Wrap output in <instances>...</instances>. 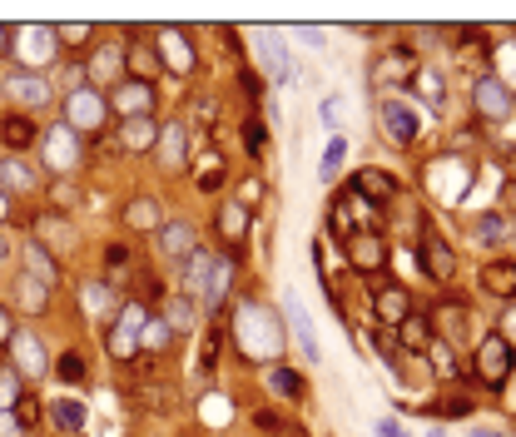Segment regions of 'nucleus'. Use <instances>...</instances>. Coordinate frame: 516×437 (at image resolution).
Wrapping results in <instances>:
<instances>
[{"instance_id": "f257e3e1", "label": "nucleus", "mask_w": 516, "mask_h": 437, "mask_svg": "<svg viewBox=\"0 0 516 437\" xmlns=\"http://www.w3.org/2000/svg\"><path fill=\"white\" fill-rule=\"evenodd\" d=\"M239 338H244L249 358H278L283 353V328H278V318L263 303H244L239 308Z\"/></svg>"}, {"instance_id": "f03ea898", "label": "nucleus", "mask_w": 516, "mask_h": 437, "mask_svg": "<svg viewBox=\"0 0 516 437\" xmlns=\"http://www.w3.org/2000/svg\"><path fill=\"white\" fill-rule=\"evenodd\" d=\"M516 368V343L507 333H487L482 343H477V353H472V373L487 383V388H502L507 378H512Z\"/></svg>"}, {"instance_id": "7ed1b4c3", "label": "nucleus", "mask_w": 516, "mask_h": 437, "mask_svg": "<svg viewBox=\"0 0 516 437\" xmlns=\"http://www.w3.org/2000/svg\"><path fill=\"white\" fill-rule=\"evenodd\" d=\"M472 105H477V115H482L487 125H502V120L516 115V100L502 75H482V80L472 85Z\"/></svg>"}, {"instance_id": "20e7f679", "label": "nucleus", "mask_w": 516, "mask_h": 437, "mask_svg": "<svg viewBox=\"0 0 516 437\" xmlns=\"http://www.w3.org/2000/svg\"><path fill=\"white\" fill-rule=\"evenodd\" d=\"M417 259H422V274L432 279V284H447V279H457V249L437 234V229H427L422 234V244H417Z\"/></svg>"}, {"instance_id": "39448f33", "label": "nucleus", "mask_w": 516, "mask_h": 437, "mask_svg": "<svg viewBox=\"0 0 516 437\" xmlns=\"http://www.w3.org/2000/svg\"><path fill=\"white\" fill-rule=\"evenodd\" d=\"M65 125L75 130V135H85V130H100L105 120H110V100L100 95V90H75L70 100H65Z\"/></svg>"}, {"instance_id": "423d86ee", "label": "nucleus", "mask_w": 516, "mask_h": 437, "mask_svg": "<svg viewBox=\"0 0 516 437\" xmlns=\"http://www.w3.org/2000/svg\"><path fill=\"white\" fill-rule=\"evenodd\" d=\"M144 323H149V308H144V303H125V308H120L115 333H110V353H115L120 363L134 358V348H139V338H144Z\"/></svg>"}, {"instance_id": "0eeeda50", "label": "nucleus", "mask_w": 516, "mask_h": 437, "mask_svg": "<svg viewBox=\"0 0 516 437\" xmlns=\"http://www.w3.org/2000/svg\"><path fill=\"white\" fill-rule=\"evenodd\" d=\"M40 145H45V164H50L55 174H70V169L80 164V135H75L70 125H50Z\"/></svg>"}, {"instance_id": "6e6552de", "label": "nucleus", "mask_w": 516, "mask_h": 437, "mask_svg": "<svg viewBox=\"0 0 516 437\" xmlns=\"http://www.w3.org/2000/svg\"><path fill=\"white\" fill-rule=\"evenodd\" d=\"M343 254H348V264H353L358 274H378V269L387 264V244H383V234H378V229L343 239Z\"/></svg>"}, {"instance_id": "1a4fd4ad", "label": "nucleus", "mask_w": 516, "mask_h": 437, "mask_svg": "<svg viewBox=\"0 0 516 437\" xmlns=\"http://www.w3.org/2000/svg\"><path fill=\"white\" fill-rule=\"evenodd\" d=\"M378 125L387 130V140H397V145H412L422 135V115L412 105H402V100H387L378 110Z\"/></svg>"}, {"instance_id": "9d476101", "label": "nucleus", "mask_w": 516, "mask_h": 437, "mask_svg": "<svg viewBox=\"0 0 516 437\" xmlns=\"http://www.w3.org/2000/svg\"><path fill=\"white\" fill-rule=\"evenodd\" d=\"M373 313H378L383 328H402L412 318V293L402 289V284H378L373 289Z\"/></svg>"}, {"instance_id": "9b49d317", "label": "nucleus", "mask_w": 516, "mask_h": 437, "mask_svg": "<svg viewBox=\"0 0 516 437\" xmlns=\"http://www.w3.org/2000/svg\"><path fill=\"white\" fill-rule=\"evenodd\" d=\"M249 35H254V50H258V60H263V70H268L273 80H288L293 70H288V45H283V35H278L273 25H258Z\"/></svg>"}, {"instance_id": "f8f14e48", "label": "nucleus", "mask_w": 516, "mask_h": 437, "mask_svg": "<svg viewBox=\"0 0 516 437\" xmlns=\"http://www.w3.org/2000/svg\"><path fill=\"white\" fill-rule=\"evenodd\" d=\"M328 224H333V234H338V239H353V234L378 229V224L358 209V194H338V199H333V209H328Z\"/></svg>"}, {"instance_id": "ddd939ff", "label": "nucleus", "mask_w": 516, "mask_h": 437, "mask_svg": "<svg viewBox=\"0 0 516 437\" xmlns=\"http://www.w3.org/2000/svg\"><path fill=\"white\" fill-rule=\"evenodd\" d=\"M407 80H417V55L407 45L383 50L378 65H373V85H407Z\"/></svg>"}, {"instance_id": "4468645a", "label": "nucleus", "mask_w": 516, "mask_h": 437, "mask_svg": "<svg viewBox=\"0 0 516 437\" xmlns=\"http://www.w3.org/2000/svg\"><path fill=\"white\" fill-rule=\"evenodd\" d=\"M427 184H432V194H437L442 204H457L462 189H467V169H457V154H452V159H437V164L427 169Z\"/></svg>"}, {"instance_id": "2eb2a0df", "label": "nucleus", "mask_w": 516, "mask_h": 437, "mask_svg": "<svg viewBox=\"0 0 516 437\" xmlns=\"http://www.w3.org/2000/svg\"><path fill=\"white\" fill-rule=\"evenodd\" d=\"M5 90H10V100H15V105H25V110H45V105H50V95H55V90H50V80H40L35 70L10 75V85H5Z\"/></svg>"}, {"instance_id": "dca6fc26", "label": "nucleus", "mask_w": 516, "mask_h": 437, "mask_svg": "<svg viewBox=\"0 0 516 437\" xmlns=\"http://www.w3.org/2000/svg\"><path fill=\"white\" fill-rule=\"evenodd\" d=\"M35 234H40L35 244H40L45 254H50V249H55V254H70V249H75V224H70L65 214H40V219H35Z\"/></svg>"}, {"instance_id": "f3484780", "label": "nucleus", "mask_w": 516, "mask_h": 437, "mask_svg": "<svg viewBox=\"0 0 516 437\" xmlns=\"http://www.w3.org/2000/svg\"><path fill=\"white\" fill-rule=\"evenodd\" d=\"M288 328H293V338H298V353L308 358V363H318L323 353H318V333H313V318H308V308L298 303V293H288Z\"/></svg>"}, {"instance_id": "a211bd4d", "label": "nucleus", "mask_w": 516, "mask_h": 437, "mask_svg": "<svg viewBox=\"0 0 516 437\" xmlns=\"http://www.w3.org/2000/svg\"><path fill=\"white\" fill-rule=\"evenodd\" d=\"M10 353H15V373H25V378H35V373L50 368V363H45V348H40L35 333H15V338H10Z\"/></svg>"}, {"instance_id": "6ab92c4d", "label": "nucleus", "mask_w": 516, "mask_h": 437, "mask_svg": "<svg viewBox=\"0 0 516 437\" xmlns=\"http://www.w3.org/2000/svg\"><path fill=\"white\" fill-rule=\"evenodd\" d=\"M159 164L164 169H184L189 164V135H184V125H164L159 130Z\"/></svg>"}, {"instance_id": "aec40b11", "label": "nucleus", "mask_w": 516, "mask_h": 437, "mask_svg": "<svg viewBox=\"0 0 516 437\" xmlns=\"http://www.w3.org/2000/svg\"><path fill=\"white\" fill-rule=\"evenodd\" d=\"M353 189H358V199H363V204H387V199L397 194V179L383 174V169H363V174L353 179Z\"/></svg>"}, {"instance_id": "412c9836", "label": "nucleus", "mask_w": 516, "mask_h": 437, "mask_svg": "<svg viewBox=\"0 0 516 437\" xmlns=\"http://www.w3.org/2000/svg\"><path fill=\"white\" fill-rule=\"evenodd\" d=\"M115 110H120L125 120H134V115H149V110H154V90H149L144 80H129V85H120V90H115Z\"/></svg>"}, {"instance_id": "4be33fe9", "label": "nucleus", "mask_w": 516, "mask_h": 437, "mask_svg": "<svg viewBox=\"0 0 516 437\" xmlns=\"http://www.w3.org/2000/svg\"><path fill=\"white\" fill-rule=\"evenodd\" d=\"M482 289L492 298H516V259H492L482 269Z\"/></svg>"}, {"instance_id": "5701e85b", "label": "nucleus", "mask_w": 516, "mask_h": 437, "mask_svg": "<svg viewBox=\"0 0 516 437\" xmlns=\"http://www.w3.org/2000/svg\"><path fill=\"white\" fill-rule=\"evenodd\" d=\"M20 259H25V279H35V284H45V289H55V284H60V269H55V259H50L40 244H25V249H20Z\"/></svg>"}, {"instance_id": "b1692460", "label": "nucleus", "mask_w": 516, "mask_h": 437, "mask_svg": "<svg viewBox=\"0 0 516 437\" xmlns=\"http://www.w3.org/2000/svg\"><path fill=\"white\" fill-rule=\"evenodd\" d=\"M30 140H35V120H30V115H20V110H15V115H5V120H0V145L10 149V154H25Z\"/></svg>"}, {"instance_id": "393cba45", "label": "nucleus", "mask_w": 516, "mask_h": 437, "mask_svg": "<svg viewBox=\"0 0 516 437\" xmlns=\"http://www.w3.org/2000/svg\"><path fill=\"white\" fill-rule=\"evenodd\" d=\"M234 284V259H214L209 264V279H204V293H199V303L204 308H219L224 303V293Z\"/></svg>"}, {"instance_id": "a878e982", "label": "nucleus", "mask_w": 516, "mask_h": 437, "mask_svg": "<svg viewBox=\"0 0 516 437\" xmlns=\"http://www.w3.org/2000/svg\"><path fill=\"white\" fill-rule=\"evenodd\" d=\"M0 184L15 189V194H30V189L40 184V174H35L20 154H0Z\"/></svg>"}, {"instance_id": "bb28decb", "label": "nucleus", "mask_w": 516, "mask_h": 437, "mask_svg": "<svg viewBox=\"0 0 516 437\" xmlns=\"http://www.w3.org/2000/svg\"><path fill=\"white\" fill-rule=\"evenodd\" d=\"M159 249L169 254V259H189L194 254V229L179 219V224H159Z\"/></svg>"}, {"instance_id": "cd10ccee", "label": "nucleus", "mask_w": 516, "mask_h": 437, "mask_svg": "<svg viewBox=\"0 0 516 437\" xmlns=\"http://www.w3.org/2000/svg\"><path fill=\"white\" fill-rule=\"evenodd\" d=\"M85 313L90 318H120V298H115V289L110 284H85Z\"/></svg>"}, {"instance_id": "c85d7f7f", "label": "nucleus", "mask_w": 516, "mask_h": 437, "mask_svg": "<svg viewBox=\"0 0 516 437\" xmlns=\"http://www.w3.org/2000/svg\"><path fill=\"white\" fill-rule=\"evenodd\" d=\"M50 423H55V428H60V433H80V428H85V403H75V398H55V403H50Z\"/></svg>"}, {"instance_id": "c756f323", "label": "nucleus", "mask_w": 516, "mask_h": 437, "mask_svg": "<svg viewBox=\"0 0 516 437\" xmlns=\"http://www.w3.org/2000/svg\"><path fill=\"white\" fill-rule=\"evenodd\" d=\"M268 388H273L283 403H303V393H308L303 373H293V368H273V373H268Z\"/></svg>"}, {"instance_id": "7c9ffc66", "label": "nucleus", "mask_w": 516, "mask_h": 437, "mask_svg": "<svg viewBox=\"0 0 516 437\" xmlns=\"http://www.w3.org/2000/svg\"><path fill=\"white\" fill-rule=\"evenodd\" d=\"M120 135H125V145L139 149V154H144L149 145H159V125H154L149 115H134V120H125V130H120Z\"/></svg>"}, {"instance_id": "2f4dec72", "label": "nucleus", "mask_w": 516, "mask_h": 437, "mask_svg": "<svg viewBox=\"0 0 516 437\" xmlns=\"http://www.w3.org/2000/svg\"><path fill=\"white\" fill-rule=\"evenodd\" d=\"M219 224H224V239L239 249V244H244V234H249V209L234 199V204H224V209H219Z\"/></svg>"}, {"instance_id": "473e14b6", "label": "nucleus", "mask_w": 516, "mask_h": 437, "mask_svg": "<svg viewBox=\"0 0 516 437\" xmlns=\"http://www.w3.org/2000/svg\"><path fill=\"white\" fill-rule=\"evenodd\" d=\"M15 35H25V55H30V60H45V55L55 50V30H50V25H25V30H15Z\"/></svg>"}, {"instance_id": "72a5a7b5", "label": "nucleus", "mask_w": 516, "mask_h": 437, "mask_svg": "<svg viewBox=\"0 0 516 437\" xmlns=\"http://www.w3.org/2000/svg\"><path fill=\"white\" fill-rule=\"evenodd\" d=\"M159 45H164V60H169L179 75L194 65V55H189V45H184V35H179V30H159Z\"/></svg>"}, {"instance_id": "f704fd0d", "label": "nucleus", "mask_w": 516, "mask_h": 437, "mask_svg": "<svg viewBox=\"0 0 516 437\" xmlns=\"http://www.w3.org/2000/svg\"><path fill=\"white\" fill-rule=\"evenodd\" d=\"M209 264H214V254L194 249V254L184 259V289H189V293H204V279H209Z\"/></svg>"}, {"instance_id": "c9c22d12", "label": "nucleus", "mask_w": 516, "mask_h": 437, "mask_svg": "<svg viewBox=\"0 0 516 437\" xmlns=\"http://www.w3.org/2000/svg\"><path fill=\"white\" fill-rule=\"evenodd\" d=\"M120 70H125V50H120V45H105V50L90 60V75H95V80H115Z\"/></svg>"}, {"instance_id": "e433bc0d", "label": "nucleus", "mask_w": 516, "mask_h": 437, "mask_svg": "<svg viewBox=\"0 0 516 437\" xmlns=\"http://www.w3.org/2000/svg\"><path fill=\"white\" fill-rule=\"evenodd\" d=\"M477 239L482 244H507L512 239V219L507 214H482L477 219Z\"/></svg>"}, {"instance_id": "4c0bfd02", "label": "nucleus", "mask_w": 516, "mask_h": 437, "mask_svg": "<svg viewBox=\"0 0 516 437\" xmlns=\"http://www.w3.org/2000/svg\"><path fill=\"white\" fill-rule=\"evenodd\" d=\"M15 298L25 303V313H45V303H50V289L20 274V279H15Z\"/></svg>"}, {"instance_id": "58836bf2", "label": "nucleus", "mask_w": 516, "mask_h": 437, "mask_svg": "<svg viewBox=\"0 0 516 437\" xmlns=\"http://www.w3.org/2000/svg\"><path fill=\"white\" fill-rule=\"evenodd\" d=\"M343 154H348L343 135H333V140H328V149H323V164H318V179H323V184H333V179H338V169H343Z\"/></svg>"}, {"instance_id": "ea45409f", "label": "nucleus", "mask_w": 516, "mask_h": 437, "mask_svg": "<svg viewBox=\"0 0 516 437\" xmlns=\"http://www.w3.org/2000/svg\"><path fill=\"white\" fill-rule=\"evenodd\" d=\"M164 323H169V333L179 328V333H189L199 318H194V298H169V313H164Z\"/></svg>"}, {"instance_id": "a19ab883", "label": "nucleus", "mask_w": 516, "mask_h": 437, "mask_svg": "<svg viewBox=\"0 0 516 437\" xmlns=\"http://www.w3.org/2000/svg\"><path fill=\"white\" fill-rule=\"evenodd\" d=\"M125 224L129 229H159V209H154V199H134L125 209Z\"/></svg>"}, {"instance_id": "79ce46f5", "label": "nucleus", "mask_w": 516, "mask_h": 437, "mask_svg": "<svg viewBox=\"0 0 516 437\" xmlns=\"http://www.w3.org/2000/svg\"><path fill=\"white\" fill-rule=\"evenodd\" d=\"M10 418H15V428H20V433H30V428L40 423V403H35L30 393H20V398H15V408H10Z\"/></svg>"}, {"instance_id": "37998d69", "label": "nucleus", "mask_w": 516, "mask_h": 437, "mask_svg": "<svg viewBox=\"0 0 516 437\" xmlns=\"http://www.w3.org/2000/svg\"><path fill=\"white\" fill-rule=\"evenodd\" d=\"M125 65L139 75V80H144V85H149V75H159V55H154V50H139V45L125 55Z\"/></svg>"}, {"instance_id": "c03bdc74", "label": "nucleus", "mask_w": 516, "mask_h": 437, "mask_svg": "<svg viewBox=\"0 0 516 437\" xmlns=\"http://www.w3.org/2000/svg\"><path fill=\"white\" fill-rule=\"evenodd\" d=\"M427 348H432V368H437L442 378H452V373H457V358H452V343H447V338H432Z\"/></svg>"}, {"instance_id": "a18cd8bd", "label": "nucleus", "mask_w": 516, "mask_h": 437, "mask_svg": "<svg viewBox=\"0 0 516 437\" xmlns=\"http://www.w3.org/2000/svg\"><path fill=\"white\" fill-rule=\"evenodd\" d=\"M397 333H402V343H407V348H417V343H432V328H427V318H417V313H412V318H407Z\"/></svg>"}, {"instance_id": "49530a36", "label": "nucleus", "mask_w": 516, "mask_h": 437, "mask_svg": "<svg viewBox=\"0 0 516 437\" xmlns=\"http://www.w3.org/2000/svg\"><path fill=\"white\" fill-rule=\"evenodd\" d=\"M90 35H95L90 25H55V45H70V50H80Z\"/></svg>"}, {"instance_id": "de8ad7c7", "label": "nucleus", "mask_w": 516, "mask_h": 437, "mask_svg": "<svg viewBox=\"0 0 516 437\" xmlns=\"http://www.w3.org/2000/svg\"><path fill=\"white\" fill-rule=\"evenodd\" d=\"M15 398H20V373H15V368H5V373H0V413H10V408H15Z\"/></svg>"}, {"instance_id": "09e8293b", "label": "nucleus", "mask_w": 516, "mask_h": 437, "mask_svg": "<svg viewBox=\"0 0 516 437\" xmlns=\"http://www.w3.org/2000/svg\"><path fill=\"white\" fill-rule=\"evenodd\" d=\"M417 80H422V95H427V105L437 110V105H442V75H437V70H417Z\"/></svg>"}, {"instance_id": "8fccbe9b", "label": "nucleus", "mask_w": 516, "mask_h": 437, "mask_svg": "<svg viewBox=\"0 0 516 437\" xmlns=\"http://www.w3.org/2000/svg\"><path fill=\"white\" fill-rule=\"evenodd\" d=\"M60 378H65V383H80V378H85V358H80V353H65V358H60Z\"/></svg>"}, {"instance_id": "3c124183", "label": "nucleus", "mask_w": 516, "mask_h": 437, "mask_svg": "<svg viewBox=\"0 0 516 437\" xmlns=\"http://www.w3.org/2000/svg\"><path fill=\"white\" fill-rule=\"evenodd\" d=\"M144 348H164L169 343V323H144V338H139Z\"/></svg>"}, {"instance_id": "603ef678", "label": "nucleus", "mask_w": 516, "mask_h": 437, "mask_svg": "<svg viewBox=\"0 0 516 437\" xmlns=\"http://www.w3.org/2000/svg\"><path fill=\"white\" fill-rule=\"evenodd\" d=\"M244 145L254 149V154H258V149H263V145H268V130H263L258 120H249V125H244Z\"/></svg>"}, {"instance_id": "864d4df0", "label": "nucleus", "mask_w": 516, "mask_h": 437, "mask_svg": "<svg viewBox=\"0 0 516 437\" xmlns=\"http://www.w3.org/2000/svg\"><path fill=\"white\" fill-rule=\"evenodd\" d=\"M293 35H298V40H303V45H313V50H318V45H323V30H318V25H298V30H293Z\"/></svg>"}, {"instance_id": "5fc2aeb1", "label": "nucleus", "mask_w": 516, "mask_h": 437, "mask_svg": "<svg viewBox=\"0 0 516 437\" xmlns=\"http://www.w3.org/2000/svg\"><path fill=\"white\" fill-rule=\"evenodd\" d=\"M378 437H407V433H402L397 418H378Z\"/></svg>"}, {"instance_id": "6e6d98bb", "label": "nucleus", "mask_w": 516, "mask_h": 437, "mask_svg": "<svg viewBox=\"0 0 516 437\" xmlns=\"http://www.w3.org/2000/svg\"><path fill=\"white\" fill-rule=\"evenodd\" d=\"M0 437H20V428H15V418H10V413H0Z\"/></svg>"}, {"instance_id": "4d7b16f0", "label": "nucleus", "mask_w": 516, "mask_h": 437, "mask_svg": "<svg viewBox=\"0 0 516 437\" xmlns=\"http://www.w3.org/2000/svg\"><path fill=\"white\" fill-rule=\"evenodd\" d=\"M323 125H338V100H323Z\"/></svg>"}, {"instance_id": "13d9d810", "label": "nucleus", "mask_w": 516, "mask_h": 437, "mask_svg": "<svg viewBox=\"0 0 516 437\" xmlns=\"http://www.w3.org/2000/svg\"><path fill=\"white\" fill-rule=\"evenodd\" d=\"M15 338V328H10V318H5V308H0V343H10Z\"/></svg>"}, {"instance_id": "bf43d9fd", "label": "nucleus", "mask_w": 516, "mask_h": 437, "mask_svg": "<svg viewBox=\"0 0 516 437\" xmlns=\"http://www.w3.org/2000/svg\"><path fill=\"white\" fill-rule=\"evenodd\" d=\"M5 254H10V239H5V229H0V264H5Z\"/></svg>"}, {"instance_id": "052dcab7", "label": "nucleus", "mask_w": 516, "mask_h": 437, "mask_svg": "<svg viewBox=\"0 0 516 437\" xmlns=\"http://www.w3.org/2000/svg\"><path fill=\"white\" fill-rule=\"evenodd\" d=\"M5 45H10V30H5V25H0V50H5Z\"/></svg>"}, {"instance_id": "680f3d73", "label": "nucleus", "mask_w": 516, "mask_h": 437, "mask_svg": "<svg viewBox=\"0 0 516 437\" xmlns=\"http://www.w3.org/2000/svg\"><path fill=\"white\" fill-rule=\"evenodd\" d=\"M477 437H507V433H492V428H482V433H477Z\"/></svg>"}, {"instance_id": "e2e57ef3", "label": "nucleus", "mask_w": 516, "mask_h": 437, "mask_svg": "<svg viewBox=\"0 0 516 437\" xmlns=\"http://www.w3.org/2000/svg\"><path fill=\"white\" fill-rule=\"evenodd\" d=\"M427 437H447V433H442V428H432V433H427Z\"/></svg>"}, {"instance_id": "0e129e2a", "label": "nucleus", "mask_w": 516, "mask_h": 437, "mask_svg": "<svg viewBox=\"0 0 516 437\" xmlns=\"http://www.w3.org/2000/svg\"><path fill=\"white\" fill-rule=\"evenodd\" d=\"M0 219H5V199H0Z\"/></svg>"}]
</instances>
